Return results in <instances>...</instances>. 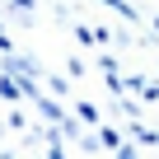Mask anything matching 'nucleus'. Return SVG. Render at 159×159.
I'll return each mask as SVG.
<instances>
[{"mask_svg": "<svg viewBox=\"0 0 159 159\" xmlns=\"http://www.w3.org/2000/svg\"><path fill=\"white\" fill-rule=\"evenodd\" d=\"M10 14H19V19L28 24V19H33V0H10Z\"/></svg>", "mask_w": 159, "mask_h": 159, "instance_id": "1", "label": "nucleus"}]
</instances>
